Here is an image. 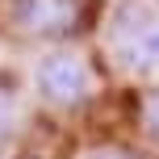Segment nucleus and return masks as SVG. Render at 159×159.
I'll use <instances>...</instances> for the list:
<instances>
[{"label": "nucleus", "instance_id": "obj_1", "mask_svg": "<svg viewBox=\"0 0 159 159\" xmlns=\"http://www.w3.org/2000/svg\"><path fill=\"white\" fill-rule=\"evenodd\" d=\"M109 46L126 71H155L159 67V8L130 0L113 13Z\"/></svg>", "mask_w": 159, "mask_h": 159}, {"label": "nucleus", "instance_id": "obj_2", "mask_svg": "<svg viewBox=\"0 0 159 159\" xmlns=\"http://www.w3.org/2000/svg\"><path fill=\"white\" fill-rule=\"evenodd\" d=\"M96 0H13V25L30 38H75L92 25Z\"/></svg>", "mask_w": 159, "mask_h": 159}, {"label": "nucleus", "instance_id": "obj_3", "mask_svg": "<svg viewBox=\"0 0 159 159\" xmlns=\"http://www.w3.org/2000/svg\"><path fill=\"white\" fill-rule=\"evenodd\" d=\"M34 84H38L46 105H55V109H80L88 101V92H92V71L71 50H50L34 67Z\"/></svg>", "mask_w": 159, "mask_h": 159}, {"label": "nucleus", "instance_id": "obj_4", "mask_svg": "<svg viewBox=\"0 0 159 159\" xmlns=\"http://www.w3.org/2000/svg\"><path fill=\"white\" fill-rule=\"evenodd\" d=\"M13 126H17V84L0 75V143L13 134Z\"/></svg>", "mask_w": 159, "mask_h": 159}, {"label": "nucleus", "instance_id": "obj_5", "mask_svg": "<svg viewBox=\"0 0 159 159\" xmlns=\"http://www.w3.org/2000/svg\"><path fill=\"white\" fill-rule=\"evenodd\" d=\"M143 121H147V130H151V138L159 143V88H151V92L143 96Z\"/></svg>", "mask_w": 159, "mask_h": 159}, {"label": "nucleus", "instance_id": "obj_6", "mask_svg": "<svg viewBox=\"0 0 159 159\" xmlns=\"http://www.w3.org/2000/svg\"><path fill=\"white\" fill-rule=\"evenodd\" d=\"M84 159H143V155L126 151V147H101V151H88Z\"/></svg>", "mask_w": 159, "mask_h": 159}]
</instances>
